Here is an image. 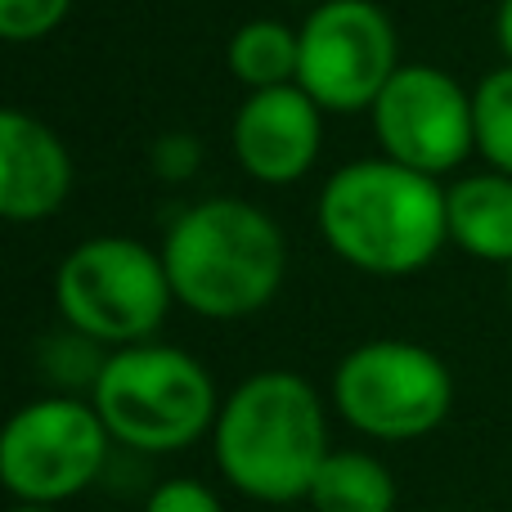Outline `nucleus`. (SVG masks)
Returning <instances> with one entry per match:
<instances>
[{
    "instance_id": "f257e3e1",
    "label": "nucleus",
    "mask_w": 512,
    "mask_h": 512,
    "mask_svg": "<svg viewBox=\"0 0 512 512\" xmlns=\"http://www.w3.org/2000/svg\"><path fill=\"white\" fill-rule=\"evenodd\" d=\"M315 221L337 261L378 279L427 270L450 243L445 185L391 158L337 167L315 198Z\"/></svg>"
},
{
    "instance_id": "f03ea898",
    "label": "nucleus",
    "mask_w": 512,
    "mask_h": 512,
    "mask_svg": "<svg viewBox=\"0 0 512 512\" xmlns=\"http://www.w3.org/2000/svg\"><path fill=\"white\" fill-rule=\"evenodd\" d=\"M212 454L239 495L256 504H297L328 459L324 400L301 373H252L221 400Z\"/></svg>"
},
{
    "instance_id": "7ed1b4c3",
    "label": "nucleus",
    "mask_w": 512,
    "mask_h": 512,
    "mask_svg": "<svg viewBox=\"0 0 512 512\" xmlns=\"http://www.w3.org/2000/svg\"><path fill=\"white\" fill-rule=\"evenodd\" d=\"M171 292L203 319H243L270 306L288 274V243L270 212L248 198H203L162 239Z\"/></svg>"
},
{
    "instance_id": "20e7f679",
    "label": "nucleus",
    "mask_w": 512,
    "mask_h": 512,
    "mask_svg": "<svg viewBox=\"0 0 512 512\" xmlns=\"http://www.w3.org/2000/svg\"><path fill=\"white\" fill-rule=\"evenodd\" d=\"M90 405L99 409L108 436L140 454H176L212 436L221 414L216 382L180 346L135 342L99 360L90 382Z\"/></svg>"
},
{
    "instance_id": "39448f33",
    "label": "nucleus",
    "mask_w": 512,
    "mask_h": 512,
    "mask_svg": "<svg viewBox=\"0 0 512 512\" xmlns=\"http://www.w3.org/2000/svg\"><path fill=\"white\" fill-rule=\"evenodd\" d=\"M171 301L176 292H171L162 252L122 234L77 243L54 270V306L63 324L86 342H104L113 351L153 342Z\"/></svg>"
},
{
    "instance_id": "423d86ee",
    "label": "nucleus",
    "mask_w": 512,
    "mask_h": 512,
    "mask_svg": "<svg viewBox=\"0 0 512 512\" xmlns=\"http://www.w3.org/2000/svg\"><path fill=\"white\" fill-rule=\"evenodd\" d=\"M333 405L360 436L423 441L450 418L454 378L436 351L405 337H378L346 351L333 369Z\"/></svg>"
},
{
    "instance_id": "0eeeda50",
    "label": "nucleus",
    "mask_w": 512,
    "mask_h": 512,
    "mask_svg": "<svg viewBox=\"0 0 512 512\" xmlns=\"http://www.w3.org/2000/svg\"><path fill=\"white\" fill-rule=\"evenodd\" d=\"M108 445L113 436L90 400H32L0 427V490L14 504L59 508L99 481Z\"/></svg>"
},
{
    "instance_id": "6e6552de",
    "label": "nucleus",
    "mask_w": 512,
    "mask_h": 512,
    "mask_svg": "<svg viewBox=\"0 0 512 512\" xmlns=\"http://www.w3.org/2000/svg\"><path fill=\"white\" fill-rule=\"evenodd\" d=\"M297 45V86L324 113H369L400 68L396 23L373 0H319Z\"/></svg>"
},
{
    "instance_id": "1a4fd4ad",
    "label": "nucleus",
    "mask_w": 512,
    "mask_h": 512,
    "mask_svg": "<svg viewBox=\"0 0 512 512\" xmlns=\"http://www.w3.org/2000/svg\"><path fill=\"white\" fill-rule=\"evenodd\" d=\"M382 158L423 176H450L477 153L472 90L436 63H400L369 108Z\"/></svg>"
},
{
    "instance_id": "9d476101",
    "label": "nucleus",
    "mask_w": 512,
    "mask_h": 512,
    "mask_svg": "<svg viewBox=\"0 0 512 512\" xmlns=\"http://www.w3.org/2000/svg\"><path fill=\"white\" fill-rule=\"evenodd\" d=\"M230 149L261 185H297L324 149V108L297 81L248 90L230 122Z\"/></svg>"
},
{
    "instance_id": "9b49d317",
    "label": "nucleus",
    "mask_w": 512,
    "mask_h": 512,
    "mask_svg": "<svg viewBox=\"0 0 512 512\" xmlns=\"http://www.w3.org/2000/svg\"><path fill=\"white\" fill-rule=\"evenodd\" d=\"M72 194V153L50 122L0 104V221H50Z\"/></svg>"
},
{
    "instance_id": "f8f14e48",
    "label": "nucleus",
    "mask_w": 512,
    "mask_h": 512,
    "mask_svg": "<svg viewBox=\"0 0 512 512\" xmlns=\"http://www.w3.org/2000/svg\"><path fill=\"white\" fill-rule=\"evenodd\" d=\"M445 225L454 248L490 265H512V176L477 171L445 185Z\"/></svg>"
},
{
    "instance_id": "ddd939ff",
    "label": "nucleus",
    "mask_w": 512,
    "mask_h": 512,
    "mask_svg": "<svg viewBox=\"0 0 512 512\" xmlns=\"http://www.w3.org/2000/svg\"><path fill=\"white\" fill-rule=\"evenodd\" d=\"M306 504L315 512H396V477L364 450H328Z\"/></svg>"
},
{
    "instance_id": "4468645a",
    "label": "nucleus",
    "mask_w": 512,
    "mask_h": 512,
    "mask_svg": "<svg viewBox=\"0 0 512 512\" xmlns=\"http://www.w3.org/2000/svg\"><path fill=\"white\" fill-rule=\"evenodd\" d=\"M297 59H301L297 27L279 23V18H252L225 45V68L248 90L292 86L297 81Z\"/></svg>"
},
{
    "instance_id": "2eb2a0df",
    "label": "nucleus",
    "mask_w": 512,
    "mask_h": 512,
    "mask_svg": "<svg viewBox=\"0 0 512 512\" xmlns=\"http://www.w3.org/2000/svg\"><path fill=\"white\" fill-rule=\"evenodd\" d=\"M472 126H477V153L486 158V167L512 176V63L477 81Z\"/></svg>"
},
{
    "instance_id": "dca6fc26",
    "label": "nucleus",
    "mask_w": 512,
    "mask_h": 512,
    "mask_svg": "<svg viewBox=\"0 0 512 512\" xmlns=\"http://www.w3.org/2000/svg\"><path fill=\"white\" fill-rule=\"evenodd\" d=\"M72 14V0H0V41L27 45L59 32Z\"/></svg>"
},
{
    "instance_id": "f3484780",
    "label": "nucleus",
    "mask_w": 512,
    "mask_h": 512,
    "mask_svg": "<svg viewBox=\"0 0 512 512\" xmlns=\"http://www.w3.org/2000/svg\"><path fill=\"white\" fill-rule=\"evenodd\" d=\"M144 512H225V508H221V499H216V490H207L203 481L171 477L149 490Z\"/></svg>"
},
{
    "instance_id": "a211bd4d",
    "label": "nucleus",
    "mask_w": 512,
    "mask_h": 512,
    "mask_svg": "<svg viewBox=\"0 0 512 512\" xmlns=\"http://www.w3.org/2000/svg\"><path fill=\"white\" fill-rule=\"evenodd\" d=\"M198 162H203V149L189 131H171L153 144V171L162 180H189L198 171Z\"/></svg>"
},
{
    "instance_id": "6ab92c4d",
    "label": "nucleus",
    "mask_w": 512,
    "mask_h": 512,
    "mask_svg": "<svg viewBox=\"0 0 512 512\" xmlns=\"http://www.w3.org/2000/svg\"><path fill=\"white\" fill-rule=\"evenodd\" d=\"M495 41L504 50V63H512V0H499L495 9Z\"/></svg>"
},
{
    "instance_id": "aec40b11",
    "label": "nucleus",
    "mask_w": 512,
    "mask_h": 512,
    "mask_svg": "<svg viewBox=\"0 0 512 512\" xmlns=\"http://www.w3.org/2000/svg\"><path fill=\"white\" fill-rule=\"evenodd\" d=\"M5 512H54V508H41V504H14V508H5Z\"/></svg>"
},
{
    "instance_id": "412c9836",
    "label": "nucleus",
    "mask_w": 512,
    "mask_h": 512,
    "mask_svg": "<svg viewBox=\"0 0 512 512\" xmlns=\"http://www.w3.org/2000/svg\"><path fill=\"white\" fill-rule=\"evenodd\" d=\"M508 301H512V265H508Z\"/></svg>"
}]
</instances>
